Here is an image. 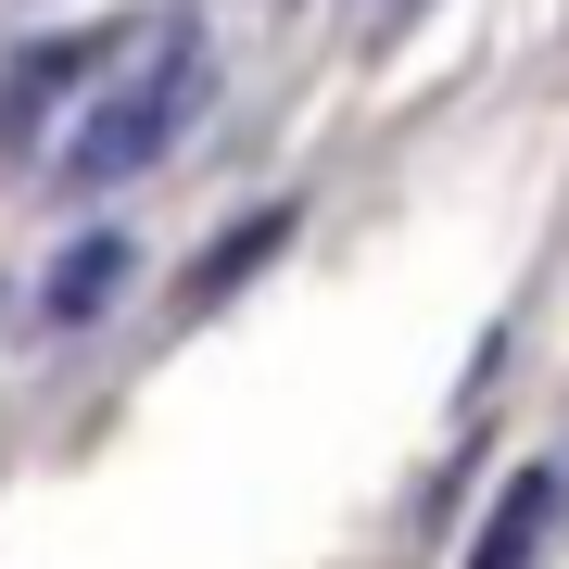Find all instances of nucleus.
Returning a JSON list of instances; mask_svg holds the SVG:
<instances>
[{
  "mask_svg": "<svg viewBox=\"0 0 569 569\" xmlns=\"http://www.w3.org/2000/svg\"><path fill=\"white\" fill-rule=\"evenodd\" d=\"M203 102V39H190V26H164V51L140 63V77L114 89L102 114L77 127V152H63V190H114V178H140V164L178 140V114Z\"/></svg>",
  "mask_w": 569,
  "mask_h": 569,
  "instance_id": "f257e3e1",
  "label": "nucleus"
},
{
  "mask_svg": "<svg viewBox=\"0 0 569 569\" xmlns=\"http://www.w3.org/2000/svg\"><path fill=\"white\" fill-rule=\"evenodd\" d=\"M102 51H114V26H77V39H26L13 63H0V152H13L77 77H102Z\"/></svg>",
  "mask_w": 569,
  "mask_h": 569,
  "instance_id": "f03ea898",
  "label": "nucleus"
},
{
  "mask_svg": "<svg viewBox=\"0 0 569 569\" xmlns=\"http://www.w3.org/2000/svg\"><path fill=\"white\" fill-rule=\"evenodd\" d=\"M114 291H127V241H114V228H89V241H77V253L51 266V291H39V317H51V329H77V317H102Z\"/></svg>",
  "mask_w": 569,
  "mask_h": 569,
  "instance_id": "7ed1b4c3",
  "label": "nucleus"
},
{
  "mask_svg": "<svg viewBox=\"0 0 569 569\" xmlns=\"http://www.w3.org/2000/svg\"><path fill=\"white\" fill-rule=\"evenodd\" d=\"M279 241H291V203H266V216H241V228H228V241H216V253H203V266H190V279H178V317H203L216 291H241V279H253V266L279 253Z\"/></svg>",
  "mask_w": 569,
  "mask_h": 569,
  "instance_id": "20e7f679",
  "label": "nucleus"
},
{
  "mask_svg": "<svg viewBox=\"0 0 569 569\" xmlns=\"http://www.w3.org/2000/svg\"><path fill=\"white\" fill-rule=\"evenodd\" d=\"M545 519H557V468H519V481H507V507H493V519H481V545H468V569H531Z\"/></svg>",
  "mask_w": 569,
  "mask_h": 569,
  "instance_id": "39448f33",
  "label": "nucleus"
}]
</instances>
